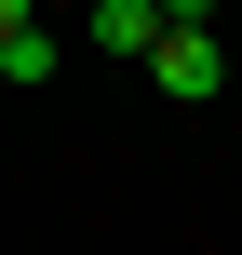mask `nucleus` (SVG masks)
Wrapping results in <instances>:
<instances>
[{
	"label": "nucleus",
	"instance_id": "39448f33",
	"mask_svg": "<svg viewBox=\"0 0 242 255\" xmlns=\"http://www.w3.org/2000/svg\"><path fill=\"white\" fill-rule=\"evenodd\" d=\"M13 27H27V0H0V40H13Z\"/></svg>",
	"mask_w": 242,
	"mask_h": 255
},
{
	"label": "nucleus",
	"instance_id": "20e7f679",
	"mask_svg": "<svg viewBox=\"0 0 242 255\" xmlns=\"http://www.w3.org/2000/svg\"><path fill=\"white\" fill-rule=\"evenodd\" d=\"M162 13H175V27H216V0H162Z\"/></svg>",
	"mask_w": 242,
	"mask_h": 255
},
{
	"label": "nucleus",
	"instance_id": "7ed1b4c3",
	"mask_svg": "<svg viewBox=\"0 0 242 255\" xmlns=\"http://www.w3.org/2000/svg\"><path fill=\"white\" fill-rule=\"evenodd\" d=\"M0 81L40 94V81H54V27H13V40H0Z\"/></svg>",
	"mask_w": 242,
	"mask_h": 255
},
{
	"label": "nucleus",
	"instance_id": "f03ea898",
	"mask_svg": "<svg viewBox=\"0 0 242 255\" xmlns=\"http://www.w3.org/2000/svg\"><path fill=\"white\" fill-rule=\"evenodd\" d=\"M162 27H175L162 0H94V54H135V67H148V54H162Z\"/></svg>",
	"mask_w": 242,
	"mask_h": 255
},
{
	"label": "nucleus",
	"instance_id": "f257e3e1",
	"mask_svg": "<svg viewBox=\"0 0 242 255\" xmlns=\"http://www.w3.org/2000/svg\"><path fill=\"white\" fill-rule=\"evenodd\" d=\"M148 81H162L175 108H202V94L229 81V40H216V27H162V54H148Z\"/></svg>",
	"mask_w": 242,
	"mask_h": 255
}]
</instances>
